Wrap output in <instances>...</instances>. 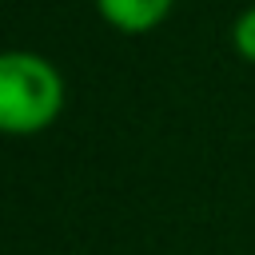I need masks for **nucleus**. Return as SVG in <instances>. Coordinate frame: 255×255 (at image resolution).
<instances>
[{"instance_id":"f257e3e1","label":"nucleus","mask_w":255,"mask_h":255,"mask_svg":"<svg viewBox=\"0 0 255 255\" xmlns=\"http://www.w3.org/2000/svg\"><path fill=\"white\" fill-rule=\"evenodd\" d=\"M64 112V76L52 60L12 48L0 56V128L8 135H36Z\"/></svg>"},{"instance_id":"f03ea898","label":"nucleus","mask_w":255,"mask_h":255,"mask_svg":"<svg viewBox=\"0 0 255 255\" xmlns=\"http://www.w3.org/2000/svg\"><path fill=\"white\" fill-rule=\"evenodd\" d=\"M175 0H96V12L104 16V24H112L116 32L128 36H143L151 28H159L167 20Z\"/></svg>"},{"instance_id":"7ed1b4c3","label":"nucleus","mask_w":255,"mask_h":255,"mask_svg":"<svg viewBox=\"0 0 255 255\" xmlns=\"http://www.w3.org/2000/svg\"><path fill=\"white\" fill-rule=\"evenodd\" d=\"M231 48H235L247 64H255V4L235 16V24H231Z\"/></svg>"}]
</instances>
